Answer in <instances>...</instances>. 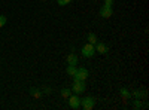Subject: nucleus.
Wrapping results in <instances>:
<instances>
[{
	"label": "nucleus",
	"instance_id": "6ab92c4d",
	"mask_svg": "<svg viewBox=\"0 0 149 110\" xmlns=\"http://www.w3.org/2000/svg\"><path fill=\"white\" fill-rule=\"evenodd\" d=\"M43 91H45V94H51V88H48V86H46Z\"/></svg>",
	"mask_w": 149,
	"mask_h": 110
},
{
	"label": "nucleus",
	"instance_id": "f257e3e1",
	"mask_svg": "<svg viewBox=\"0 0 149 110\" xmlns=\"http://www.w3.org/2000/svg\"><path fill=\"white\" fill-rule=\"evenodd\" d=\"M85 89H86V85H85V80H74L73 82V88H72V91L74 92V94H84L85 92Z\"/></svg>",
	"mask_w": 149,
	"mask_h": 110
},
{
	"label": "nucleus",
	"instance_id": "9d476101",
	"mask_svg": "<svg viewBox=\"0 0 149 110\" xmlns=\"http://www.w3.org/2000/svg\"><path fill=\"white\" fill-rule=\"evenodd\" d=\"M30 95L34 97V98H40V97H42V91L39 88H30Z\"/></svg>",
	"mask_w": 149,
	"mask_h": 110
},
{
	"label": "nucleus",
	"instance_id": "2eb2a0df",
	"mask_svg": "<svg viewBox=\"0 0 149 110\" xmlns=\"http://www.w3.org/2000/svg\"><path fill=\"white\" fill-rule=\"evenodd\" d=\"M88 43H91V45H95L97 43V36L94 33H90L88 34Z\"/></svg>",
	"mask_w": 149,
	"mask_h": 110
},
{
	"label": "nucleus",
	"instance_id": "0eeeda50",
	"mask_svg": "<svg viewBox=\"0 0 149 110\" xmlns=\"http://www.w3.org/2000/svg\"><path fill=\"white\" fill-rule=\"evenodd\" d=\"M112 14H113V10H112L110 6H104V5L102 6V9H100V17H103V18H110Z\"/></svg>",
	"mask_w": 149,
	"mask_h": 110
},
{
	"label": "nucleus",
	"instance_id": "9b49d317",
	"mask_svg": "<svg viewBox=\"0 0 149 110\" xmlns=\"http://www.w3.org/2000/svg\"><path fill=\"white\" fill-rule=\"evenodd\" d=\"M72 95V89L70 88H63V89H61V97H63V98H69V97Z\"/></svg>",
	"mask_w": 149,
	"mask_h": 110
},
{
	"label": "nucleus",
	"instance_id": "4468645a",
	"mask_svg": "<svg viewBox=\"0 0 149 110\" xmlns=\"http://www.w3.org/2000/svg\"><path fill=\"white\" fill-rule=\"evenodd\" d=\"M133 95H134L137 100H143L145 97H146V94H145L143 91H139V89H137V91H134V92H133Z\"/></svg>",
	"mask_w": 149,
	"mask_h": 110
},
{
	"label": "nucleus",
	"instance_id": "7ed1b4c3",
	"mask_svg": "<svg viewBox=\"0 0 149 110\" xmlns=\"http://www.w3.org/2000/svg\"><path fill=\"white\" fill-rule=\"evenodd\" d=\"M82 55L85 57V58H91V57H94V54H95V48H94V45H91V43H86V45H84L82 46Z\"/></svg>",
	"mask_w": 149,
	"mask_h": 110
},
{
	"label": "nucleus",
	"instance_id": "1a4fd4ad",
	"mask_svg": "<svg viewBox=\"0 0 149 110\" xmlns=\"http://www.w3.org/2000/svg\"><path fill=\"white\" fill-rule=\"evenodd\" d=\"M119 94H121V97H122V100H130V98H131V92H130L127 88H121V89H119Z\"/></svg>",
	"mask_w": 149,
	"mask_h": 110
},
{
	"label": "nucleus",
	"instance_id": "a211bd4d",
	"mask_svg": "<svg viewBox=\"0 0 149 110\" xmlns=\"http://www.w3.org/2000/svg\"><path fill=\"white\" fill-rule=\"evenodd\" d=\"M112 3H113V0H104V6H110L112 8Z\"/></svg>",
	"mask_w": 149,
	"mask_h": 110
},
{
	"label": "nucleus",
	"instance_id": "f8f14e48",
	"mask_svg": "<svg viewBox=\"0 0 149 110\" xmlns=\"http://www.w3.org/2000/svg\"><path fill=\"white\" fill-rule=\"evenodd\" d=\"M76 70H78L76 66H67V68H66V71H67V75H69V76H74Z\"/></svg>",
	"mask_w": 149,
	"mask_h": 110
},
{
	"label": "nucleus",
	"instance_id": "39448f33",
	"mask_svg": "<svg viewBox=\"0 0 149 110\" xmlns=\"http://www.w3.org/2000/svg\"><path fill=\"white\" fill-rule=\"evenodd\" d=\"M86 77H88V70L85 67H81V68L76 70V73H74L73 80H85Z\"/></svg>",
	"mask_w": 149,
	"mask_h": 110
},
{
	"label": "nucleus",
	"instance_id": "6e6552de",
	"mask_svg": "<svg viewBox=\"0 0 149 110\" xmlns=\"http://www.w3.org/2000/svg\"><path fill=\"white\" fill-rule=\"evenodd\" d=\"M67 64L69 66H76L78 64V55L76 54H69L67 55Z\"/></svg>",
	"mask_w": 149,
	"mask_h": 110
},
{
	"label": "nucleus",
	"instance_id": "f3484780",
	"mask_svg": "<svg viewBox=\"0 0 149 110\" xmlns=\"http://www.w3.org/2000/svg\"><path fill=\"white\" fill-rule=\"evenodd\" d=\"M5 24H6V17L5 15H0V28H2Z\"/></svg>",
	"mask_w": 149,
	"mask_h": 110
},
{
	"label": "nucleus",
	"instance_id": "aec40b11",
	"mask_svg": "<svg viewBox=\"0 0 149 110\" xmlns=\"http://www.w3.org/2000/svg\"><path fill=\"white\" fill-rule=\"evenodd\" d=\"M42 2H45V0H42Z\"/></svg>",
	"mask_w": 149,
	"mask_h": 110
},
{
	"label": "nucleus",
	"instance_id": "423d86ee",
	"mask_svg": "<svg viewBox=\"0 0 149 110\" xmlns=\"http://www.w3.org/2000/svg\"><path fill=\"white\" fill-rule=\"evenodd\" d=\"M94 48H95V52L102 54V55L107 54V51H109V48H107V46H106L104 43H102V42H97V43L94 45Z\"/></svg>",
	"mask_w": 149,
	"mask_h": 110
},
{
	"label": "nucleus",
	"instance_id": "20e7f679",
	"mask_svg": "<svg viewBox=\"0 0 149 110\" xmlns=\"http://www.w3.org/2000/svg\"><path fill=\"white\" fill-rule=\"evenodd\" d=\"M67 100H69V106H70L73 110H78V109L81 107V98H79V95H78V94L70 95Z\"/></svg>",
	"mask_w": 149,
	"mask_h": 110
},
{
	"label": "nucleus",
	"instance_id": "ddd939ff",
	"mask_svg": "<svg viewBox=\"0 0 149 110\" xmlns=\"http://www.w3.org/2000/svg\"><path fill=\"white\" fill-rule=\"evenodd\" d=\"M133 107H134V109H143V107H146V104H143L142 100H137V98H136V100L133 101Z\"/></svg>",
	"mask_w": 149,
	"mask_h": 110
},
{
	"label": "nucleus",
	"instance_id": "f03ea898",
	"mask_svg": "<svg viewBox=\"0 0 149 110\" xmlns=\"http://www.w3.org/2000/svg\"><path fill=\"white\" fill-rule=\"evenodd\" d=\"M94 106H95V100L93 98V97H84V98H81V107L82 109L91 110Z\"/></svg>",
	"mask_w": 149,
	"mask_h": 110
},
{
	"label": "nucleus",
	"instance_id": "dca6fc26",
	"mask_svg": "<svg viewBox=\"0 0 149 110\" xmlns=\"http://www.w3.org/2000/svg\"><path fill=\"white\" fill-rule=\"evenodd\" d=\"M72 2V0H57V3L60 5V6H66V5H69Z\"/></svg>",
	"mask_w": 149,
	"mask_h": 110
}]
</instances>
